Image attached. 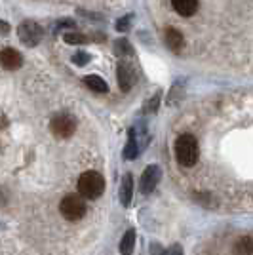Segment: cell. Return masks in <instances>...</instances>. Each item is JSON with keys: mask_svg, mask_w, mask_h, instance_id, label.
I'll return each instance as SVG.
<instances>
[{"mask_svg": "<svg viewBox=\"0 0 253 255\" xmlns=\"http://www.w3.org/2000/svg\"><path fill=\"white\" fill-rule=\"evenodd\" d=\"M175 156L183 168H192L198 162V143L190 133H183L175 141Z\"/></svg>", "mask_w": 253, "mask_h": 255, "instance_id": "6da1fadb", "label": "cell"}, {"mask_svg": "<svg viewBox=\"0 0 253 255\" xmlns=\"http://www.w3.org/2000/svg\"><path fill=\"white\" fill-rule=\"evenodd\" d=\"M105 191V179L97 171H84L78 179V192L84 198H97Z\"/></svg>", "mask_w": 253, "mask_h": 255, "instance_id": "7a4b0ae2", "label": "cell"}, {"mask_svg": "<svg viewBox=\"0 0 253 255\" xmlns=\"http://www.w3.org/2000/svg\"><path fill=\"white\" fill-rule=\"evenodd\" d=\"M59 210H61V215L69 221L82 219L86 213V202L82 194H67L59 204Z\"/></svg>", "mask_w": 253, "mask_h": 255, "instance_id": "3957f363", "label": "cell"}, {"mask_svg": "<svg viewBox=\"0 0 253 255\" xmlns=\"http://www.w3.org/2000/svg\"><path fill=\"white\" fill-rule=\"evenodd\" d=\"M17 34L21 38L23 44L27 46H36L42 38V29L36 25L34 21H23L19 27H17Z\"/></svg>", "mask_w": 253, "mask_h": 255, "instance_id": "277c9868", "label": "cell"}, {"mask_svg": "<svg viewBox=\"0 0 253 255\" xmlns=\"http://www.w3.org/2000/svg\"><path fill=\"white\" fill-rule=\"evenodd\" d=\"M50 128H52V133L57 135V137H71L74 133V129H76V122H74L73 117L61 115V117L53 118Z\"/></svg>", "mask_w": 253, "mask_h": 255, "instance_id": "5b68a950", "label": "cell"}, {"mask_svg": "<svg viewBox=\"0 0 253 255\" xmlns=\"http://www.w3.org/2000/svg\"><path fill=\"white\" fill-rule=\"evenodd\" d=\"M160 175H162V171H160L158 166H148L147 170L143 171V175H141V181H139V189L143 194H150V192L156 189V185H158L160 181Z\"/></svg>", "mask_w": 253, "mask_h": 255, "instance_id": "8992f818", "label": "cell"}, {"mask_svg": "<svg viewBox=\"0 0 253 255\" xmlns=\"http://www.w3.org/2000/svg\"><path fill=\"white\" fill-rule=\"evenodd\" d=\"M133 80H135L133 69H131L126 61H120V65H118V84H120V90H122V92H127V90L133 86Z\"/></svg>", "mask_w": 253, "mask_h": 255, "instance_id": "52a82bcc", "label": "cell"}, {"mask_svg": "<svg viewBox=\"0 0 253 255\" xmlns=\"http://www.w3.org/2000/svg\"><path fill=\"white\" fill-rule=\"evenodd\" d=\"M0 61H2V67L8 69V71H13V69H19L21 67V53L11 50V48H6L0 53Z\"/></svg>", "mask_w": 253, "mask_h": 255, "instance_id": "ba28073f", "label": "cell"}, {"mask_svg": "<svg viewBox=\"0 0 253 255\" xmlns=\"http://www.w3.org/2000/svg\"><path fill=\"white\" fill-rule=\"evenodd\" d=\"M173 10L183 17H190L198 10V0H171Z\"/></svg>", "mask_w": 253, "mask_h": 255, "instance_id": "9c48e42d", "label": "cell"}, {"mask_svg": "<svg viewBox=\"0 0 253 255\" xmlns=\"http://www.w3.org/2000/svg\"><path fill=\"white\" fill-rule=\"evenodd\" d=\"M164 38H166V44H168L169 50H173V52H179L181 48H183V44H185V38H183V34H181L177 29H166V34H164Z\"/></svg>", "mask_w": 253, "mask_h": 255, "instance_id": "30bf717a", "label": "cell"}, {"mask_svg": "<svg viewBox=\"0 0 253 255\" xmlns=\"http://www.w3.org/2000/svg\"><path fill=\"white\" fill-rule=\"evenodd\" d=\"M131 194H133V177L127 173V175H124L122 187H120V202H122V206H129Z\"/></svg>", "mask_w": 253, "mask_h": 255, "instance_id": "8fae6325", "label": "cell"}, {"mask_svg": "<svg viewBox=\"0 0 253 255\" xmlns=\"http://www.w3.org/2000/svg\"><path fill=\"white\" fill-rule=\"evenodd\" d=\"M84 84L88 88H92V92H97V94H107L109 92V86L107 82L97 75H88L84 76Z\"/></svg>", "mask_w": 253, "mask_h": 255, "instance_id": "7c38bea8", "label": "cell"}, {"mask_svg": "<svg viewBox=\"0 0 253 255\" xmlns=\"http://www.w3.org/2000/svg\"><path fill=\"white\" fill-rule=\"evenodd\" d=\"M133 244H135V231L129 229V231L122 236V240H120V254L129 255L131 254V250H133Z\"/></svg>", "mask_w": 253, "mask_h": 255, "instance_id": "4fadbf2b", "label": "cell"}, {"mask_svg": "<svg viewBox=\"0 0 253 255\" xmlns=\"http://www.w3.org/2000/svg\"><path fill=\"white\" fill-rule=\"evenodd\" d=\"M236 255H252L253 254V234L252 236H244L234 246Z\"/></svg>", "mask_w": 253, "mask_h": 255, "instance_id": "5bb4252c", "label": "cell"}, {"mask_svg": "<svg viewBox=\"0 0 253 255\" xmlns=\"http://www.w3.org/2000/svg\"><path fill=\"white\" fill-rule=\"evenodd\" d=\"M137 154H139V147L137 143H135V129H129V137H127V145L126 149H124V156L127 160H133L137 158Z\"/></svg>", "mask_w": 253, "mask_h": 255, "instance_id": "9a60e30c", "label": "cell"}, {"mask_svg": "<svg viewBox=\"0 0 253 255\" xmlns=\"http://www.w3.org/2000/svg\"><path fill=\"white\" fill-rule=\"evenodd\" d=\"M65 42L69 44H84L86 42V36L84 34H80V32H67L65 34Z\"/></svg>", "mask_w": 253, "mask_h": 255, "instance_id": "2e32d148", "label": "cell"}, {"mask_svg": "<svg viewBox=\"0 0 253 255\" xmlns=\"http://www.w3.org/2000/svg\"><path fill=\"white\" fill-rule=\"evenodd\" d=\"M90 61V55L88 53H84V52H76L73 55V63L74 65H78V67H82V65H86Z\"/></svg>", "mask_w": 253, "mask_h": 255, "instance_id": "e0dca14e", "label": "cell"}, {"mask_svg": "<svg viewBox=\"0 0 253 255\" xmlns=\"http://www.w3.org/2000/svg\"><path fill=\"white\" fill-rule=\"evenodd\" d=\"M116 52L118 53H131L133 50H131V46H129L127 40H116Z\"/></svg>", "mask_w": 253, "mask_h": 255, "instance_id": "ac0fdd59", "label": "cell"}, {"mask_svg": "<svg viewBox=\"0 0 253 255\" xmlns=\"http://www.w3.org/2000/svg\"><path fill=\"white\" fill-rule=\"evenodd\" d=\"M162 255H183V248L179 244H175L171 246V248H168L166 252H162Z\"/></svg>", "mask_w": 253, "mask_h": 255, "instance_id": "d6986e66", "label": "cell"}, {"mask_svg": "<svg viewBox=\"0 0 253 255\" xmlns=\"http://www.w3.org/2000/svg\"><path fill=\"white\" fill-rule=\"evenodd\" d=\"M129 19H131L129 15H127V17H126V19H124V21L120 19V21L116 23V29H118V31H124V29H127V25H129Z\"/></svg>", "mask_w": 253, "mask_h": 255, "instance_id": "ffe728a7", "label": "cell"}, {"mask_svg": "<svg viewBox=\"0 0 253 255\" xmlns=\"http://www.w3.org/2000/svg\"><path fill=\"white\" fill-rule=\"evenodd\" d=\"M2 32H4V34L8 32V23H6V21H2Z\"/></svg>", "mask_w": 253, "mask_h": 255, "instance_id": "44dd1931", "label": "cell"}]
</instances>
